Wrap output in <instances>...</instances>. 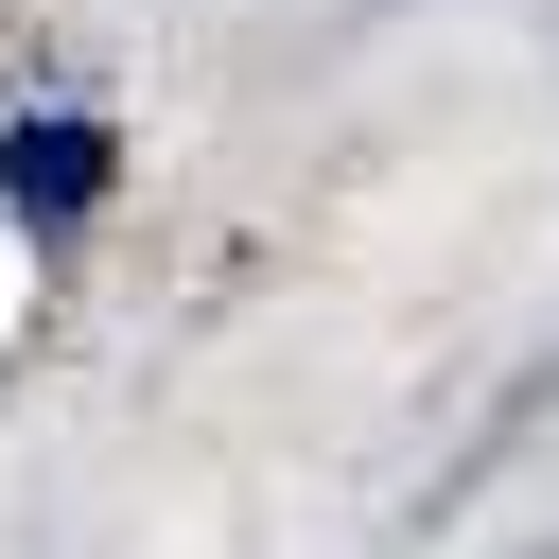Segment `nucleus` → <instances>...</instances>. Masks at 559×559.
Instances as JSON below:
<instances>
[{"mask_svg": "<svg viewBox=\"0 0 559 559\" xmlns=\"http://www.w3.org/2000/svg\"><path fill=\"white\" fill-rule=\"evenodd\" d=\"M0 192L87 210V192H105V122H17V140H0Z\"/></svg>", "mask_w": 559, "mask_h": 559, "instance_id": "nucleus-1", "label": "nucleus"}]
</instances>
